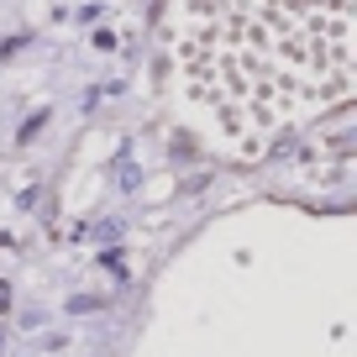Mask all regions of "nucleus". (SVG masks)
Returning <instances> with one entry per match:
<instances>
[{
    "instance_id": "nucleus-1",
    "label": "nucleus",
    "mask_w": 357,
    "mask_h": 357,
    "mask_svg": "<svg viewBox=\"0 0 357 357\" xmlns=\"http://www.w3.org/2000/svg\"><path fill=\"white\" fill-rule=\"evenodd\" d=\"M178 79L242 147L352 95V0H178Z\"/></svg>"
}]
</instances>
